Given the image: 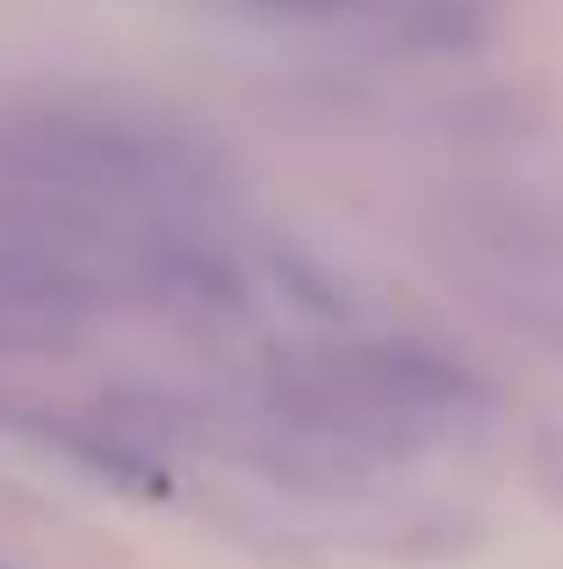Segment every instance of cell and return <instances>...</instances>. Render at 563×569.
I'll return each mask as SVG.
<instances>
[{
    "label": "cell",
    "instance_id": "6da1fadb",
    "mask_svg": "<svg viewBox=\"0 0 563 569\" xmlns=\"http://www.w3.org/2000/svg\"><path fill=\"white\" fill-rule=\"evenodd\" d=\"M101 274L109 260L87 252L80 238L0 209V353L72 339L101 303Z\"/></svg>",
    "mask_w": 563,
    "mask_h": 569
}]
</instances>
